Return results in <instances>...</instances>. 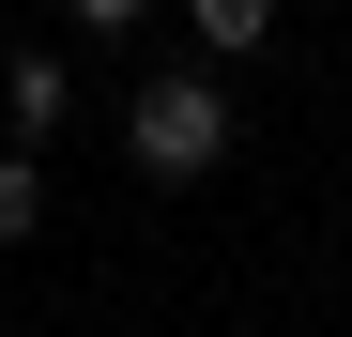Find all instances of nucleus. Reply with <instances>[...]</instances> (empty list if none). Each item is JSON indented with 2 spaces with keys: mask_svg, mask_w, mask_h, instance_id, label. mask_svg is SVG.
<instances>
[{
  "mask_svg": "<svg viewBox=\"0 0 352 337\" xmlns=\"http://www.w3.org/2000/svg\"><path fill=\"white\" fill-rule=\"evenodd\" d=\"M31 230H46V168L0 138V246H31Z\"/></svg>",
  "mask_w": 352,
  "mask_h": 337,
  "instance_id": "f03ea898",
  "label": "nucleus"
},
{
  "mask_svg": "<svg viewBox=\"0 0 352 337\" xmlns=\"http://www.w3.org/2000/svg\"><path fill=\"white\" fill-rule=\"evenodd\" d=\"M153 16V0H77V31H138Z\"/></svg>",
  "mask_w": 352,
  "mask_h": 337,
  "instance_id": "39448f33",
  "label": "nucleus"
},
{
  "mask_svg": "<svg viewBox=\"0 0 352 337\" xmlns=\"http://www.w3.org/2000/svg\"><path fill=\"white\" fill-rule=\"evenodd\" d=\"M184 16H199V46H214V62H245V46L276 31V0H184Z\"/></svg>",
  "mask_w": 352,
  "mask_h": 337,
  "instance_id": "7ed1b4c3",
  "label": "nucleus"
},
{
  "mask_svg": "<svg viewBox=\"0 0 352 337\" xmlns=\"http://www.w3.org/2000/svg\"><path fill=\"white\" fill-rule=\"evenodd\" d=\"M62 107H77V77H62V62H16V153L62 123Z\"/></svg>",
  "mask_w": 352,
  "mask_h": 337,
  "instance_id": "20e7f679",
  "label": "nucleus"
},
{
  "mask_svg": "<svg viewBox=\"0 0 352 337\" xmlns=\"http://www.w3.org/2000/svg\"><path fill=\"white\" fill-rule=\"evenodd\" d=\"M230 153V77H138L123 92V168L138 184H199Z\"/></svg>",
  "mask_w": 352,
  "mask_h": 337,
  "instance_id": "f257e3e1",
  "label": "nucleus"
}]
</instances>
